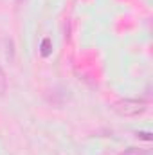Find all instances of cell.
I'll return each mask as SVG.
<instances>
[{
    "instance_id": "cell-1",
    "label": "cell",
    "mask_w": 153,
    "mask_h": 155,
    "mask_svg": "<svg viewBox=\"0 0 153 155\" xmlns=\"http://www.w3.org/2000/svg\"><path fill=\"white\" fill-rule=\"evenodd\" d=\"M146 108H148V105L142 99H121V101L114 103V110L122 117L141 116L146 112Z\"/></svg>"
},
{
    "instance_id": "cell-2",
    "label": "cell",
    "mask_w": 153,
    "mask_h": 155,
    "mask_svg": "<svg viewBox=\"0 0 153 155\" xmlns=\"http://www.w3.org/2000/svg\"><path fill=\"white\" fill-rule=\"evenodd\" d=\"M4 43H5V56H7V60L13 63V61H15V43H13L11 38H5Z\"/></svg>"
},
{
    "instance_id": "cell-3",
    "label": "cell",
    "mask_w": 153,
    "mask_h": 155,
    "mask_svg": "<svg viewBox=\"0 0 153 155\" xmlns=\"http://www.w3.org/2000/svg\"><path fill=\"white\" fill-rule=\"evenodd\" d=\"M121 155H148V152H146V150H142V148H135V146H132V148L124 150Z\"/></svg>"
},
{
    "instance_id": "cell-4",
    "label": "cell",
    "mask_w": 153,
    "mask_h": 155,
    "mask_svg": "<svg viewBox=\"0 0 153 155\" xmlns=\"http://www.w3.org/2000/svg\"><path fill=\"white\" fill-rule=\"evenodd\" d=\"M50 54V40L45 38L41 41V56H49Z\"/></svg>"
},
{
    "instance_id": "cell-5",
    "label": "cell",
    "mask_w": 153,
    "mask_h": 155,
    "mask_svg": "<svg viewBox=\"0 0 153 155\" xmlns=\"http://www.w3.org/2000/svg\"><path fill=\"white\" fill-rule=\"evenodd\" d=\"M5 88H7V79H5V74H4V71L0 69V96H4Z\"/></svg>"
},
{
    "instance_id": "cell-6",
    "label": "cell",
    "mask_w": 153,
    "mask_h": 155,
    "mask_svg": "<svg viewBox=\"0 0 153 155\" xmlns=\"http://www.w3.org/2000/svg\"><path fill=\"white\" fill-rule=\"evenodd\" d=\"M137 137L142 141H151V134L150 132H137Z\"/></svg>"
}]
</instances>
